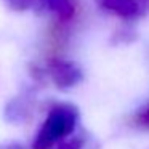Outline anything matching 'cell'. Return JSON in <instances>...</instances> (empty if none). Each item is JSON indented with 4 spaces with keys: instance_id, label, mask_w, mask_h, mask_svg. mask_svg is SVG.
I'll list each match as a JSON object with an SVG mask.
<instances>
[{
    "instance_id": "9c48e42d",
    "label": "cell",
    "mask_w": 149,
    "mask_h": 149,
    "mask_svg": "<svg viewBox=\"0 0 149 149\" xmlns=\"http://www.w3.org/2000/svg\"><path fill=\"white\" fill-rule=\"evenodd\" d=\"M0 149H24V148L18 143H3V144H0Z\"/></svg>"
},
{
    "instance_id": "277c9868",
    "label": "cell",
    "mask_w": 149,
    "mask_h": 149,
    "mask_svg": "<svg viewBox=\"0 0 149 149\" xmlns=\"http://www.w3.org/2000/svg\"><path fill=\"white\" fill-rule=\"evenodd\" d=\"M34 100L36 98H34V93L31 90L13 98L5 107V119L8 122H23V120H26L31 116Z\"/></svg>"
},
{
    "instance_id": "7a4b0ae2",
    "label": "cell",
    "mask_w": 149,
    "mask_h": 149,
    "mask_svg": "<svg viewBox=\"0 0 149 149\" xmlns=\"http://www.w3.org/2000/svg\"><path fill=\"white\" fill-rule=\"evenodd\" d=\"M45 74L59 90H69L79 85L84 79V72L77 63L63 58H50L47 63Z\"/></svg>"
},
{
    "instance_id": "6da1fadb",
    "label": "cell",
    "mask_w": 149,
    "mask_h": 149,
    "mask_svg": "<svg viewBox=\"0 0 149 149\" xmlns=\"http://www.w3.org/2000/svg\"><path fill=\"white\" fill-rule=\"evenodd\" d=\"M80 112L71 103H56L47 112L45 120L37 130L32 149H55L58 143L74 135Z\"/></svg>"
},
{
    "instance_id": "ba28073f",
    "label": "cell",
    "mask_w": 149,
    "mask_h": 149,
    "mask_svg": "<svg viewBox=\"0 0 149 149\" xmlns=\"http://www.w3.org/2000/svg\"><path fill=\"white\" fill-rule=\"evenodd\" d=\"M3 2L8 8H11L15 11H26L29 8L39 5L40 0H3Z\"/></svg>"
},
{
    "instance_id": "52a82bcc",
    "label": "cell",
    "mask_w": 149,
    "mask_h": 149,
    "mask_svg": "<svg viewBox=\"0 0 149 149\" xmlns=\"http://www.w3.org/2000/svg\"><path fill=\"white\" fill-rule=\"evenodd\" d=\"M133 123L139 128L149 130V103H146L141 109L136 111V114L133 116Z\"/></svg>"
},
{
    "instance_id": "8992f818",
    "label": "cell",
    "mask_w": 149,
    "mask_h": 149,
    "mask_svg": "<svg viewBox=\"0 0 149 149\" xmlns=\"http://www.w3.org/2000/svg\"><path fill=\"white\" fill-rule=\"evenodd\" d=\"M87 148V135L79 133V135H71L69 138L63 139L61 143L55 146V149H85Z\"/></svg>"
},
{
    "instance_id": "5b68a950",
    "label": "cell",
    "mask_w": 149,
    "mask_h": 149,
    "mask_svg": "<svg viewBox=\"0 0 149 149\" xmlns=\"http://www.w3.org/2000/svg\"><path fill=\"white\" fill-rule=\"evenodd\" d=\"M39 7H43L45 10H48L61 23L71 21L75 15V7L71 0H40Z\"/></svg>"
},
{
    "instance_id": "3957f363",
    "label": "cell",
    "mask_w": 149,
    "mask_h": 149,
    "mask_svg": "<svg viewBox=\"0 0 149 149\" xmlns=\"http://www.w3.org/2000/svg\"><path fill=\"white\" fill-rule=\"evenodd\" d=\"M98 7L123 21H136L149 13V0H96Z\"/></svg>"
}]
</instances>
